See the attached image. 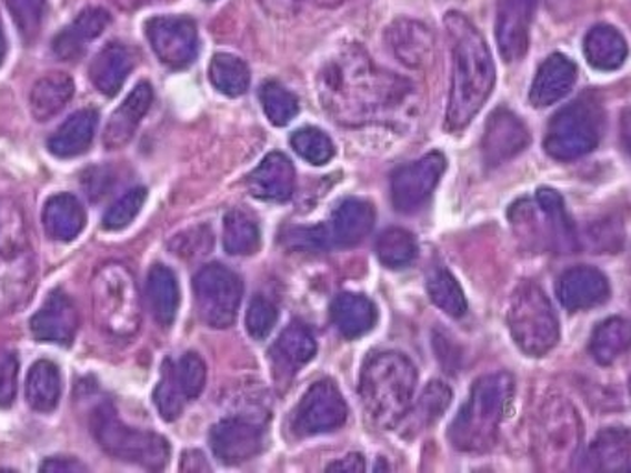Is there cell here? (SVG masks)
Returning a JSON list of instances; mask_svg holds the SVG:
<instances>
[{
	"label": "cell",
	"instance_id": "obj_1",
	"mask_svg": "<svg viewBox=\"0 0 631 473\" xmlns=\"http://www.w3.org/2000/svg\"><path fill=\"white\" fill-rule=\"evenodd\" d=\"M317 93L333 121L361 127L402 104L410 93V83L378 69L365 50L349 44L322 66Z\"/></svg>",
	"mask_w": 631,
	"mask_h": 473
},
{
	"label": "cell",
	"instance_id": "obj_2",
	"mask_svg": "<svg viewBox=\"0 0 631 473\" xmlns=\"http://www.w3.org/2000/svg\"><path fill=\"white\" fill-rule=\"evenodd\" d=\"M444 27L452 49L447 128L450 132H460L471 124L493 93L497 72L485 39L463 13H447Z\"/></svg>",
	"mask_w": 631,
	"mask_h": 473
},
{
	"label": "cell",
	"instance_id": "obj_3",
	"mask_svg": "<svg viewBox=\"0 0 631 473\" xmlns=\"http://www.w3.org/2000/svg\"><path fill=\"white\" fill-rule=\"evenodd\" d=\"M415 386V364L404 353H371L361 369L360 397L372 424L383 430L397 427L410 411Z\"/></svg>",
	"mask_w": 631,
	"mask_h": 473
},
{
	"label": "cell",
	"instance_id": "obj_4",
	"mask_svg": "<svg viewBox=\"0 0 631 473\" xmlns=\"http://www.w3.org/2000/svg\"><path fill=\"white\" fill-rule=\"evenodd\" d=\"M515 392L508 372L483 375L472 385L469 400L450 425V444L463 453H483L499 439L500 424Z\"/></svg>",
	"mask_w": 631,
	"mask_h": 473
},
{
	"label": "cell",
	"instance_id": "obj_5",
	"mask_svg": "<svg viewBox=\"0 0 631 473\" xmlns=\"http://www.w3.org/2000/svg\"><path fill=\"white\" fill-rule=\"evenodd\" d=\"M91 303L94 322L113 339H130L141 328V294L127 264H100L91 280Z\"/></svg>",
	"mask_w": 631,
	"mask_h": 473
},
{
	"label": "cell",
	"instance_id": "obj_6",
	"mask_svg": "<svg viewBox=\"0 0 631 473\" xmlns=\"http://www.w3.org/2000/svg\"><path fill=\"white\" fill-rule=\"evenodd\" d=\"M508 325L517 346L530 358H543L560 341V320L543 289L524 281L511 298Z\"/></svg>",
	"mask_w": 631,
	"mask_h": 473
},
{
	"label": "cell",
	"instance_id": "obj_7",
	"mask_svg": "<svg viewBox=\"0 0 631 473\" xmlns=\"http://www.w3.org/2000/svg\"><path fill=\"white\" fill-rule=\"evenodd\" d=\"M604 127L605 113L600 100L593 94H583L552 117L544 150L554 160H578L599 147Z\"/></svg>",
	"mask_w": 631,
	"mask_h": 473
},
{
	"label": "cell",
	"instance_id": "obj_8",
	"mask_svg": "<svg viewBox=\"0 0 631 473\" xmlns=\"http://www.w3.org/2000/svg\"><path fill=\"white\" fill-rule=\"evenodd\" d=\"M582 444V420L567 397L554 394L539 409L533 427V450L539 466L549 472L563 470L577 457Z\"/></svg>",
	"mask_w": 631,
	"mask_h": 473
},
{
	"label": "cell",
	"instance_id": "obj_9",
	"mask_svg": "<svg viewBox=\"0 0 631 473\" xmlns=\"http://www.w3.org/2000/svg\"><path fill=\"white\" fill-rule=\"evenodd\" d=\"M93 435L108 455L143 469L161 470L171 459V446L152 431L133 430L117 416L110 403H102L91 420Z\"/></svg>",
	"mask_w": 631,
	"mask_h": 473
},
{
	"label": "cell",
	"instance_id": "obj_10",
	"mask_svg": "<svg viewBox=\"0 0 631 473\" xmlns=\"http://www.w3.org/2000/svg\"><path fill=\"white\" fill-rule=\"evenodd\" d=\"M193 291L197 311L204 324L224 330L236 322L243 298V283L233 270L224 264H208L194 275Z\"/></svg>",
	"mask_w": 631,
	"mask_h": 473
},
{
	"label": "cell",
	"instance_id": "obj_11",
	"mask_svg": "<svg viewBox=\"0 0 631 473\" xmlns=\"http://www.w3.org/2000/svg\"><path fill=\"white\" fill-rule=\"evenodd\" d=\"M447 169L441 152H430L410 165L400 167L391 178V202L394 210L413 215L427 205Z\"/></svg>",
	"mask_w": 631,
	"mask_h": 473
},
{
	"label": "cell",
	"instance_id": "obj_12",
	"mask_svg": "<svg viewBox=\"0 0 631 473\" xmlns=\"http://www.w3.org/2000/svg\"><path fill=\"white\" fill-rule=\"evenodd\" d=\"M347 403L338 385L330 380L317 381L294 409L293 430L300 436L330 433L347 422Z\"/></svg>",
	"mask_w": 631,
	"mask_h": 473
},
{
	"label": "cell",
	"instance_id": "obj_13",
	"mask_svg": "<svg viewBox=\"0 0 631 473\" xmlns=\"http://www.w3.org/2000/svg\"><path fill=\"white\" fill-rule=\"evenodd\" d=\"M150 47L163 66L183 69L199 54L197 22L186 16H158L147 21Z\"/></svg>",
	"mask_w": 631,
	"mask_h": 473
},
{
	"label": "cell",
	"instance_id": "obj_14",
	"mask_svg": "<svg viewBox=\"0 0 631 473\" xmlns=\"http://www.w3.org/2000/svg\"><path fill=\"white\" fill-rule=\"evenodd\" d=\"M538 0H499L494 36L505 63H517L530 49V28Z\"/></svg>",
	"mask_w": 631,
	"mask_h": 473
},
{
	"label": "cell",
	"instance_id": "obj_15",
	"mask_svg": "<svg viewBox=\"0 0 631 473\" xmlns=\"http://www.w3.org/2000/svg\"><path fill=\"white\" fill-rule=\"evenodd\" d=\"M33 280L36 261L28 248H0V319L27 302Z\"/></svg>",
	"mask_w": 631,
	"mask_h": 473
},
{
	"label": "cell",
	"instance_id": "obj_16",
	"mask_svg": "<svg viewBox=\"0 0 631 473\" xmlns=\"http://www.w3.org/2000/svg\"><path fill=\"white\" fill-rule=\"evenodd\" d=\"M210 444L211 452L221 463H244L261 452L263 431L252 420L236 416L213 425Z\"/></svg>",
	"mask_w": 631,
	"mask_h": 473
},
{
	"label": "cell",
	"instance_id": "obj_17",
	"mask_svg": "<svg viewBox=\"0 0 631 473\" xmlns=\"http://www.w3.org/2000/svg\"><path fill=\"white\" fill-rule=\"evenodd\" d=\"M78 325H80V314L77 303L72 302L71 296H67L63 291L50 292V296L30 320V331L36 336V341L60 344V346L71 344L77 335Z\"/></svg>",
	"mask_w": 631,
	"mask_h": 473
},
{
	"label": "cell",
	"instance_id": "obj_18",
	"mask_svg": "<svg viewBox=\"0 0 631 473\" xmlns=\"http://www.w3.org/2000/svg\"><path fill=\"white\" fill-rule=\"evenodd\" d=\"M530 144L527 124L513 111H494L483 133L482 152L489 165L499 167L513 160Z\"/></svg>",
	"mask_w": 631,
	"mask_h": 473
},
{
	"label": "cell",
	"instance_id": "obj_19",
	"mask_svg": "<svg viewBox=\"0 0 631 473\" xmlns=\"http://www.w3.org/2000/svg\"><path fill=\"white\" fill-rule=\"evenodd\" d=\"M561 305L569 311L593 309L610 298V281L599 269L574 266L561 274L555 286Z\"/></svg>",
	"mask_w": 631,
	"mask_h": 473
},
{
	"label": "cell",
	"instance_id": "obj_20",
	"mask_svg": "<svg viewBox=\"0 0 631 473\" xmlns=\"http://www.w3.org/2000/svg\"><path fill=\"white\" fill-rule=\"evenodd\" d=\"M316 353L317 342L313 333L299 322L288 325L269 352L274 378L280 381L291 380L302 366L316 358Z\"/></svg>",
	"mask_w": 631,
	"mask_h": 473
},
{
	"label": "cell",
	"instance_id": "obj_21",
	"mask_svg": "<svg viewBox=\"0 0 631 473\" xmlns=\"http://www.w3.org/2000/svg\"><path fill=\"white\" fill-rule=\"evenodd\" d=\"M154 91L149 82H141L128 93L122 104L111 113L106 124L104 147L108 150L122 149L132 141L143 117L149 113Z\"/></svg>",
	"mask_w": 631,
	"mask_h": 473
},
{
	"label": "cell",
	"instance_id": "obj_22",
	"mask_svg": "<svg viewBox=\"0 0 631 473\" xmlns=\"http://www.w3.org/2000/svg\"><path fill=\"white\" fill-rule=\"evenodd\" d=\"M578 80V67L565 54H552L539 67L530 91V102L535 108H549L565 99Z\"/></svg>",
	"mask_w": 631,
	"mask_h": 473
},
{
	"label": "cell",
	"instance_id": "obj_23",
	"mask_svg": "<svg viewBox=\"0 0 631 473\" xmlns=\"http://www.w3.org/2000/svg\"><path fill=\"white\" fill-rule=\"evenodd\" d=\"M389 49L402 66L424 69L433 58V33L424 24L410 19H399L385 33Z\"/></svg>",
	"mask_w": 631,
	"mask_h": 473
},
{
	"label": "cell",
	"instance_id": "obj_24",
	"mask_svg": "<svg viewBox=\"0 0 631 473\" xmlns=\"http://www.w3.org/2000/svg\"><path fill=\"white\" fill-rule=\"evenodd\" d=\"M111 17L104 8L89 6L80 11L69 27L63 28L54 38L52 50L60 60L72 61L82 58L89 41L99 38L104 32Z\"/></svg>",
	"mask_w": 631,
	"mask_h": 473
},
{
	"label": "cell",
	"instance_id": "obj_25",
	"mask_svg": "<svg viewBox=\"0 0 631 473\" xmlns=\"http://www.w3.org/2000/svg\"><path fill=\"white\" fill-rule=\"evenodd\" d=\"M374 208L365 200L349 199L341 202L324 228L328 244L355 246L371 233L374 227Z\"/></svg>",
	"mask_w": 631,
	"mask_h": 473
},
{
	"label": "cell",
	"instance_id": "obj_26",
	"mask_svg": "<svg viewBox=\"0 0 631 473\" xmlns=\"http://www.w3.org/2000/svg\"><path fill=\"white\" fill-rule=\"evenodd\" d=\"M294 189V167L288 155L272 152L256 167L249 177V191L266 202H283L291 199Z\"/></svg>",
	"mask_w": 631,
	"mask_h": 473
},
{
	"label": "cell",
	"instance_id": "obj_27",
	"mask_svg": "<svg viewBox=\"0 0 631 473\" xmlns=\"http://www.w3.org/2000/svg\"><path fill=\"white\" fill-rule=\"evenodd\" d=\"M133 66H136V56L132 50L128 49L127 44L113 41L94 56L89 67V78L100 93L116 97L130 77Z\"/></svg>",
	"mask_w": 631,
	"mask_h": 473
},
{
	"label": "cell",
	"instance_id": "obj_28",
	"mask_svg": "<svg viewBox=\"0 0 631 473\" xmlns=\"http://www.w3.org/2000/svg\"><path fill=\"white\" fill-rule=\"evenodd\" d=\"M630 469L631 436L627 427H610L599 433L583 459V470L589 472H630Z\"/></svg>",
	"mask_w": 631,
	"mask_h": 473
},
{
	"label": "cell",
	"instance_id": "obj_29",
	"mask_svg": "<svg viewBox=\"0 0 631 473\" xmlns=\"http://www.w3.org/2000/svg\"><path fill=\"white\" fill-rule=\"evenodd\" d=\"M99 127V113L80 110L72 113L49 139L50 154L61 160H71L88 152Z\"/></svg>",
	"mask_w": 631,
	"mask_h": 473
},
{
	"label": "cell",
	"instance_id": "obj_30",
	"mask_svg": "<svg viewBox=\"0 0 631 473\" xmlns=\"http://www.w3.org/2000/svg\"><path fill=\"white\" fill-rule=\"evenodd\" d=\"M330 316L341 335L358 339L377 325L378 311L377 305L363 294L343 292L333 300Z\"/></svg>",
	"mask_w": 631,
	"mask_h": 473
},
{
	"label": "cell",
	"instance_id": "obj_31",
	"mask_svg": "<svg viewBox=\"0 0 631 473\" xmlns=\"http://www.w3.org/2000/svg\"><path fill=\"white\" fill-rule=\"evenodd\" d=\"M86 227V210L80 200L69 193L54 194L43 210V228L52 241L77 239Z\"/></svg>",
	"mask_w": 631,
	"mask_h": 473
},
{
	"label": "cell",
	"instance_id": "obj_32",
	"mask_svg": "<svg viewBox=\"0 0 631 473\" xmlns=\"http://www.w3.org/2000/svg\"><path fill=\"white\" fill-rule=\"evenodd\" d=\"M74 94V82L66 72H49L33 83L30 91V113L38 122L58 115Z\"/></svg>",
	"mask_w": 631,
	"mask_h": 473
},
{
	"label": "cell",
	"instance_id": "obj_33",
	"mask_svg": "<svg viewBox=\"0 0 631 473\" xmlns=\"http://www.w3.org/2000/svg\"><path fill=\"white\" fill-rule=\"evenodd\" d=\"M583 52L589 63L599 71H617L628 58L627 39L615 27L597 24L583 41Z\"/></svg>",
	"mask_w": 631,
	"mask_h": 473
},
{
	"label": "cell",
	"instance_id": "obj_34",
	"mask_svg": "<svg viewBox=\"0 0 631 473\" xmlns=\"http://www.w3.org/2000/svg\"><path fill=\"white\" fill-rule=\"evenodd\" d=\"M147 302L156 322L163 328H169L177 319L180 291H178L177 275L169 266L154 264L150 269L147 278Z\"/></svg>",
	"mask_w": 631,
	"mask_h": 473
},
{
	"label": "cell",
	"instance_id": "obj_35",
	"mask_svg": "<svg viewBox=\"0 0 631 473\" xmlns=\"http://www.w3.org/2000/svg\"><path fill=\"white\" fill-rule=\"evenodd\" d=\"M538 208L543 211L549 222L550 241L560 253H571L578 250V236L572 227L571 217L567 215L565 204L561 194L554 189H539Z\"/></svg>",
	"mask_w": 631,
	"mask_h": 473
},
{
	"label": "cell",
	"instance_id": "obj_36",
	"mask_svg": "<svg viewBox=\"0 0 631 473\" xmlns=\"http://www.w3.org/2000/svg\"><path fill=\"white\" fill-rule=\"evenodd\" d=\"M61 396L60 370L52 361H38L27 378V400L38 413L54 411Z\"/></svg>",
	"mask_w": 631,
	"mask_h": 473
},
{
	"label": "cell",
	"instance_id": "obj_37",
	"mask_svg": "<svg viewBox=\"0 0 631 473\" xmlns=\"http://www.w3.org/2000/svg\"><path fill=\"white\" fill-rule=\"evenodd\" d=\"M630 341L631 330L628 320H605L591 336V355L597 363L610 366L628 352Z\"/></svg>",
	"mask_w": 631,
	"mask_h": 473
},
{
	"label": "cell",
	"instance_id": "obj_38",
	"mask_svg": "<svg viewBox=\"0 0 631 473\" xmlns=\"http://www.w3.org/2000/svg\"><path fill=\"white\" fill-rule=\"evenodd\" d=\"M208 74H210L211 85L227 97L236 99L249 91V67L238 56L227 54V52L213 56Z\"/></svg>",
	"mask_w": 631,
	"mask_h": 473
},
{
	"label": "cell",
	"instance_id": "obj_39",
	"mask_svg": "<svg viewBox=\"0 0 631 473\" xmlns=\"http://www.w3.org/2000/svg\"><path fill=\"white\" fill-rule=\"evenodd\" d=\"M222 244L230 255H252L260 250V228L244 211L232 210L224 217Z\"/></svg>",
	"mask_w": 631,
	"mask_h": 473
},
{
	"label": "cell",
	"instance_id": "obj_40",
	"mask_svg": "<svg viewBox=\"0 0 631 473\" xmlns=\"http://www.w3.org/2000/svg\"><path fill=\"white\" fill-rule=\"evenodd\" d=\"M450 400H452V392L449 385H444L443 381H432L428 383L427 389L422 392L419 402H417L413 411H408L405 414H411L408 431L428 430L435 420L443 416L444 411L449 409Z\"/></svg>",
	"mask_w": 631,
	"mask_h": 473
},
{
	"label": "cell",
	"instance_id": "obj_41",
	"mask_svg": "<svg viewBox=\"0 0 631 473\" xmlns=\"http://www.w3.org/2000/svg\"><path fill=\"white\" fill-rule=\"evenodd\" d=\"M428 294L441 311L460 319L467 313V300L460 283L449 270L438 269L428 278Z\"/></svg>",
	"mask_w": 631,
	"mask_h": 473
},
{
	"label": "cell",
	"instance_id": "obj_42",
	"mask_svg": "<svg viewBox=\"0 0 631 473\" xmlns=\"http://www.w3.org/2000/svg\"><path fill=\"white\" fill-rule=\"evenodd\" d=\"M377 255L389 269H402L417 258L415 236L402 228H389L378 236Z\"/></svg>",
	"mask_w": 631,
	"mask_h": 473
},
{
	"label": "cell",
	"instance_id": "obj_43",
	"mask_svg": "<svg viewBox=\"0 0 631 473\" xmlns=\"http://www.w3.org/2000/svg\"><path fill=\"white\" fill-rule=\"evenodd\" d=\"M294 152L311 165H327L335 155V147L327 133L316 127L300 128L291 135Z\"/></svg>",
	"mask_w": 631,
	"mask_h": 473
},
{
	"label": "cell",
	"instance_id": "obj_44",
	"mask_svg": "<svg viewBox=\"0 0 631 473\" xmlns=\"http://www.w3.org/2000/svg\"><path fill=\"white\" fill-rule=\"evenodd\" d=\"M261 105L274 127H286L299 115V100L282 83L267 82L261 88Z\"/></svg>",
	"mask_w": 631,
	"mask_h": 473
},
{
	"label": "cell",
	"instance_id": "obj_45",
	"mask_svg": "<svg viewBox=\"0 0 631 473\" xmlns=\"http://www.w3.org/2000/svg\"><path fill=\"white\" fill-rule=\"evenodd\" d=\"M171 370L186 402L197 400L202 394L206 385V364L197 353H186L178 363L171 361Z\"/></svg>",
	"mask_w": 631,
	"mask_h": 473
},
{
	"label": "cell",
	"instance_id": "obj_46",
	"mask_svg": "<svg viewBox=\"0 0 631 473\" xmlns=\"http://www.w3.org/2000/svg\"><path fill=\"white\" fill-rule=\"evenodd\" d=\"M6 8L21 38L27 43H32L41 32L47 0H6Z\"/></svg>",
	"mask_w": 631,
	"mask_h": 473
},
{
	"label": "cell",
	"instance_id": "obj_47",
	"mask_svg": "<svg viewBox=\"0 0 631 473\" xmlns=\"http://www.w3.org/2000/svg\"><path fill=\"white\" fill-rule=\"evenodd\" d=\"M147 191L143 188L130 189L110 205V210L106 211L102 227L110 232H119L122 228H127L139 215Z\"/></svg>",
	"mask_w": 631,
	"mask_h": 473
},
{
	"label": "cell",
	"instance_id": "obj_48",
	"mask_svg": "<svg viewBox=\"0 0 631 473\" xmlns=\"http://www.w3.org/2000/svg\"><path fill=\"white\" fill-rule=\"evenodd\" d=\"M154 403L160 411L161 419L166 422H172L182 414L186 397H183L182 392L178 389L177 381L172 378L171 361L163 363L161 380L154 391Z\"/></svg>",
	"mask_w": 631,
	"mask_h": 473
},
{
	"label": "cell",
	"instance_id": "obj_49",
	"mask_svg": "<svg viewBox=\"0 0 631 473\" xmlns=\"http://www.w3.org/2000/svg\"><path fill=\"white\" fill-rule=\"evenodd\" d=\"M278 320V309L274 303L266 296H256L250 302L249 311H247V331L256 341H263L271 335Z\"/></svg>",
	"mask_w": 631,
	"mask_h": 473
},
{
	"label": "cell",
	"instance_id": "obj_50",
	"mask_svg": "<svg viewBox=\"0 0 631 473\" xmlns=\"http://www.w3.org/2000/svg\"><path fill=\"white\" fill-rule=\"evenodd\" d=\"M208 248H211V232L206 228L182 233L171 241L172 253H177L178 258H197L208 252Z\"/></svg>",
	"mask_w": 631,
	"mask_h": 473
},
{
	"label": "cell",
	"instance_id": "obj_51",
	"mask_svg": "<svg viewBox=\"0 0 631 473\" xmlns=\"http://www.w3.org/2000/svg\"><path fill=\"white\" fill-rule=\"evenodd\" d=\"M19 363L16 355L0 350V409L10 407L17 394Z\"/></svg>",
	"mask_w": 631,
	"mask_h": 473
},
{
	"label": "cell",
	"instance_id": "obj_52",
	"mask_svg": "<svg viewBox=\"0 0 631 473\" xmlns=\"http://www.w3.org/2000/svg\"><path fill=\"white\" fill-rule=\"evenodd\" d=\"M86 470L88 469L82 463H78L77 459L69 457H52L41 464V472L77 473Z\"/></svg>",
	"mask_w": 631,
	"mask_h": 473
},
{
	"label": "cell",
	"instance_id": "obj_53",
	"mask_svg": "<svg viewBox=\"0 0 631 473\" xmlns=\"http://www.w3.org/2000/svg\"><path fill=\"white\" fill-rule=\"evenodd\" d=\"M330 472H363L365 470V461L358 453L347 455V457L339 459L338 463L328 466Z\"/></svg>",
	"mask_w": 631,
	"mask_h": 473
},
{
	"label": "cell",
	"instance_id": "obj_54",
	"mask_svg": "<svg viewBox=\"0 0 631 473\" xmlns=\"http://www.w3.org/2000/svg\"><path fill=\"white\" fill-rule=\"evenodd\" d=\"M180 469H182L183 472H208V470H210V464L206 463V459L202 453L186 452L183 453Z\"/></svg>",
	"mask_w": 631,
	"mask_h": 473
},
{
	"label": "cell",
	"instance_id": "obj_55",
	"mask_svg": "<svg viewBox=\"0 0 631 473\" xmlns=\"http://www.w3.org/2000/svg\"><path fill=\"white\" fill-rule=\"evenodd\" d=\"M580 2H582V0H547V6H549V10L552 11L555 17H574L577 6L580 4Z\"/></svg>",
	"mask_w": 631,
	"mask_h": 473
},
{
	"label": "cell",
	"instance_id": "obj_56",
	"mask_svg": "<svg viewBox=\"0 0 631 473\" xmlns=\"http://www.w3.org/2000/svg\"><path fill=\"white\" fill-rule=\"evenodd\" d=\"M6 50H8V41H6L4 32H2V28H0V66H2V61H4Z\"/></svg>",
	"mask_w": 631,
	"mask_h": 473
},
{
	"label": "cell",
	"instance_id": "obj_57",
	"mask_svg": "<svg viewBox=\"0 0 631 473\" xmlns=\"http://www.w3.org/2000/svg\"><path fill=\"white\" fill-rule=\"evenodd\" d=\"M316 2H319V4L322 6H335L341 4V2H344V0H316Z\"/></svg>",
	"mask_w": 631,
	"mask_h": 473
}]
</instances>
